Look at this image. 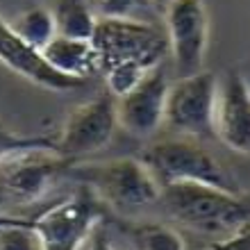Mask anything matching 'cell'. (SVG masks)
<instances>
[{"label": "cell", "instance_id": "6da1fadb", "mask_svg": "<svg viewBox=\"0 0 250 250\" xmlns=\"http://www.w3.org/2000/svg\"><path fill=\"white\" fill-rule=\"evenodd\" d=\"M98 73L105 78L107 91L114 98L127 93L150 71L164 66L168 39L164 27L152 21L100 19L91 37Z\"/></svg>", "mask_w": 250, "mask_h": 250}, {"label": "cell", "instance_id": "7a4b0ae2", "mask_svg": "<svg viewBox=\"0 0 250 250\" xmlns=\"http://www.w3.org/2000/svg\"><path fill=\"white\" fill-rule=\"evenodd\" d=\"M168 216L218 241L250 228V196L205 185H173L162 189Z\"/></svg>", "mask_w": 250, "mask_h": 250}, {"label": "cell", "instance_id": "3957f363", "mask_svg": "<svg viewBox=\"0 0 250 250\" xmlns=\"http://www.w3.org/2000/svg\"><path fill=\"white\" fill-rule=\"evenodd\" d=\"M66 178L75 180L91 193L98 203L112 209L132 214L159 203L162 185L152 171L137 157H116L103 162H75Z\"/></svg>", "mask_w": 250, "mask_h": 250}, {"label": "cell", "instance_id": "277c9868", "mask_svg": "<svg viewBox=\"0 0 250 250\" xmlns=\"http://www.w3.org/2000/svg\"><path fill=\"white\" fill-rule=\"evenodd\" d=\"M141 159L157 178L162 189L173 185H205L241 193L230 171L196 139L157 141L144 152Z\"/></svg>", "mask_w": 250, "mask_h": 250}, {"label": "cell", "instance_id": "5b68a950", "mask_svg": "<svg viewBox=\"0 0 250 250\" xmlns=\"http://www.w3.org/2000/svg\"><path fill=\"white\" fill-rule=\"evenodd\" d=\"M23 221L37 232L43 250H84L93 230L103 223V209L82 187L71 196L48 205L37 216Z\"/></svg>", "mask_w": 250, "mask_h": 250}, {"label": "cell", "instance_id": "8992f818", "mask_svg": "<svg viewBox=\"0 0 250 250\" xmlns=\"http://www.w3.org/2000/svg\"><path fill=\"white\" fill-rule=\"evenodd\" d=\"M73 162L57 150H27L0 162V196L14 205L43 200L60 178H66Z\"/></svg>", "mask_w": 250, "mask_h": 250}, {"label": "cell", "instance_id": "52a82bcc", "mask_svg": "<svg viewBox=\"0 0 250 250\" xmlns=\"http://www.w3.org/2000/svg\"><path fill=\"white\" fill-rule=\"evenodd\" d=\"M116 127V98L109 91L100 93L68 112L55 137V150L75 164L84 155L103 150L112 141Z\"/></svg>", "mask_w": 250, "mask_h": 250}, {"label": "cell", "instance_id": "ba28073f", "mask_svg": "<svg viewBox=\"0 0 250 250\" xmlns=\"http://www.w3.org/2000/svg\"><path fill=\"white\" fill-rule=\"evenodd\" d=\"M164 32L168 57L180 78L203 71L209 48V16L203 0H173L164 7Z\"/></svg>", "mask_w": 250, "mask_h": 250}, {"label": "cell", "instance_id": "9c48e42d", "mask_svg": "<svg viewBox=\"0 0 250 250\" xmlns=\"http://www.w3.org/2000/svg\"><path fill=\"white\" fill-rule=\"evenodd\" d=\"M216 100L218 78L211 71L180 78L168 89L164 123L189 137H214Z\"/></svg>", "mask_w": 250, "mask_h": 250}, {"label": "cell", "instance_id": "30bf717a", "mask_svg": "<svg viewBox=\"0 0 250 250\" xmlns=\"http://www.w3.org/2000/svg\"><path fill=\"white\" fill-rule=\"evenodd\" d=\"M171 82L166 78L164 66L150 71L141 82L127 93L116 98V121L119 127L132 137H152L166 119V98Z\"/></svg>", "mask_w": 250, "mask_h": 250}, {"label": "cell", "instance_id": "8fae6325", "mask_svg": "<svg viewBox=\"0 0 250 250\" xmlns=\"http://www.w3.org/2000/svg\"><path fill=\"white\" fill-rule=\"evenodd\" d=\"M214 137L239 155H250V82L230 71L218 82Z\"/></svg>", "mask_w": 250, "mask_h": 250}, {"label": "cell", "instance_id": "7c38bea8", "mask_svg": "<svg viewBox=\"0 0 250 250\" xmlns=\"http://www.w3.org/2000/svg\"><path fill=\"white\" fill-rule=\"evenodd\" d=\"M0 64L7 66L21 78L30 80L43 89H50V91H71V89L84 84V82L68 80L60 73H55L43 60V55L34 50L32 46H27L2 16H0Z\"/></svg>", "mask_w": 250, "mask_h": 250}, {"label": "cell", "instance_id": "4fadbf2b", "mask_svg": "<svg viewBox=\"0 0 250 250\" xmlns=\"http://www.w3.org/2000/svg\"><path fill=\"white\" fill-rule=\"evenodd\" d=\"M43 60L55 73H60L68 80L84 82L98 73V57L91 39H73V37H62L57 34L43 50Z\"/></svg>", "mask_w": 250, "mask_h": 250}, {"label": "cell", "instance_id": "5bb4252c", "mask_svg": "<svg viewBox=\"0 0 250 250\" xmlns=\"http://www.w3.org/2000/svg\"><path fill=\"white\" fill-rule=\"evenodd\" d=\"M121 234L130 250H187V241L166 223H121Z\"/></svg>", "mask_w": 250, "mask_h": 250}, {"label": "cell", "instance_id": "9a60e30c", "mask_svg": "<svg viewBox=\"0 0 250 250\" xmlns=\"http://www.w3.org/2000/svg\"><path fill=\"white\" fill-rule=\"evenodd\" d=\"M7 23H9V27L25 41L27 46H32L39 53L57 37V25H55L53 9H46V7H30L25 12L16 14Z\"/></svg>", "mask_w": 250, "mask_h": 250}, {"label": "cell", "instance_id": "2e32d148", "mask_svg": "<svg viewBox=\"0 0 250 250\" xmlns=\"http://www.w3.org/2000/svg\"><path fill=\"white\" fill-rule=\"evenodd\" d=\"M53 16L57 34L73 39H91L98 23L89 0H57Z\"/></svg>", "mask_w": 250, "mask_h": 250}, {"label": "cell", "instance_id": "e0dca14e", "mask_svg": "<svg viewBox=\"0 0 250 250\" xmlns=\"http://www.w3.org/2000/svg\"><path fill=\"white\" fill-rule=\"evenodd\" d=\"M0 250H43V246L21 216L0 214Z\"/></svg>", "mask_w": 250, "mask_h": 250}, {"label": "cell", "instance_id": "ac0fdd59", "mask_svg": "<svg viewBox=\"0 0 250 250\" xmlns=\"http://www.w3.org/2000/svg\"><path fill=\"white\" fill-rule=\"evenodd\" d=\"M27 150H55V137L21 134V132L9 130L5 123H0V162Z\"/></svg>", "mask_w": 250, "mask_h": 250}, {"label": "cell", "instance_id": "d6986e66", "mask_svg": "<svg viewBox=\"0 0 250 250\" xmlns=\"http://www.w3.org/2000/svg\"><path fill=\"white\" fill-rule=\"evenodd\" d=\"M96 19H144L155 5V0H89Z\"/></svg>", "mask_w": 250, "mask_h": 250}, {"label": "cell", "instance_id": "ffe728a7", "mask_svg": "<svg viewBox=\"0 0 250 250\" xmlns=\"http://www.w3.org/2000/svg\"><path fill=\"white\" fill-rule=\"evenodd\" d=\"M207 250H250V228L223 239V241H216V244Z\"/></svg>", "mask_w": 250, "mask_h": 250}, {"label": "cell", "instance_id": "44dd1931", "mask_svg": "<svg viewBox=\"0 0 250 250\" xmlns=\"http://www.w3.org/2000/svg\"><path fill=\"white\" fill-rule=\"evenodd\" d=\"M84 250H116V246H114L112 237H109V232L103 228V223L93 230V234L89 237V241H86Z\"/></svg>", "mask_w": 250, "mask_h": 250}, {"label": "cell", "instance_id": "7402d4cb", "mask_svg": "<svg viewBox=\"0 0 250 250\" xmlns=\"http://www.w3.org/2000/svg\"><path fill=\"white\" fill-rule=\"evenodd\" d=\"M168 2H173V0H155V5H159V7H162V9H164V7L168 5Z\"/></svg>", "mask_w": 250, "mask_h": 250}]
</instances>
